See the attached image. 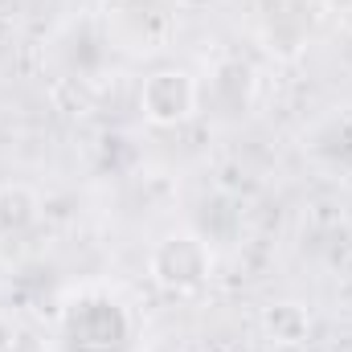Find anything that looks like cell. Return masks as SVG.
<instances>
[{
  "instance_id": "7a4b0ae2",
  "label": "cell",
  "mask_w": 352,
  "mask_h": 352,
  "mask_svg": "<svg viewBox=\"0 0 352 352\" xmlns=\"http://www.w3.org/2000/svg\"><path fill=\"white\" fill-rule=\"evenodd\" d=\"M140 107L148 123L176 127L197 111V78H188L184 70H156L140 90Z\"/></svg>"
},
{
  "instance_id": "3957f363",
  "label": "cell",
  "mask_w": 352,
  "mask_h": 352,
  "mask_svg": "<svg viewBox=\"0 0 352 352\" xmlns=\"http://www.w3.org/2000/svg\"><path fill=\"white\" fill-rule=\"evenodd\" d=\"M263 328L274 340V349L278 344H303L307 332H311V316H307L303 303H274V307H266Z\"/></svg>"
},
{
  "instance_id": "6da1fadb",
  "label": "cell",
  "mask_w": 352,
  "mask_h": 352,
  "mask_svg": "<svg viewBox=\"0 0 352 352\" xmlns=\"http://www.w3.org/2000/svg\"><path fill=\"white\" fill-rule=\"evenodd\" d=\"M152 278L168 291H197L209 278V246L197 234H168L152 250Z\"/></svg>"
},
{
  "instance_id": "277c9868",
  "label": "cell",
  "mask_w": 352,
  "mask_h": 352,
  "mask_svg": "<svg viewBox=\"0 0 352 352\" xmlns=\"http://www.w3.org/2000/svg\"><path fill=\"white\" fill-rule=\"evenodd\" d=\"M33 209H37V201H33V192L29 188H0V226L4 230H21L25 221H33Z\"/></svg>"
}]
</instances>
